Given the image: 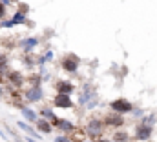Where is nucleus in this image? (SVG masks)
<instances>
[{"mask_svg":"<svg viewBox=\"0 0 157 142\" xmlns=\"http://www.w3.org/2000/svg\"><path fill=\"white\" fill-rule=\"evenodd\" d=\"M97 102H99L97 93L93 91V88H91L90 84H86V86H84V93H82L80 99H78V104H80V106H86V109H91V107L97 106Z\"/></svg>","mask_w":157,"mask_h":142,"instance_id":"1","label":"nucleus"},{"mask_svg":"<svg viewBox=\"0 0 157 142\" xmlns=\"http://www.w3.org/2000/svg\"><path fill=\"white\" fill-rule=\"evenodd\" d=\"M110 107H112V111H115L119 115H126V113H132V102L130 100H126V99H117V100H113V102H110Z\"/></svg>","mask_w":157,"mask_h":142,"instance_id":"2","label":"nucleus"},{"mask_svg":"<svg viewBox=\"0 0 157 142\" xmlns=\"http://www.w3.org/2000/svg\"><path fill=\"white\" fill-rule=\"evenodd\" d=\"M102 129H104V122H101L99 118H93V120H90L86 124V133L90 137H101Z\"/></svg>","mask_w":157,"mask_h":142,"instance_id":"3","label":"nucleus"},{"mask_svg":"<svg viewBox=\"0 0 157 142\" xmlns=\"http://www.w3.org/2000/svg\"><path fill=\"white\" fill-rule=\"evenodd\" d=\"M60 66H62V69L68 71V73H75L78 69V57L77 55H66L64 58H62V62H60Z\"/></svg>","mask_w":157,"mask_h":142,"instance_id":"4","label":"nucleus"},{"mask_svg":"<svg viewBox=\"0 0 157 142\" xmlns=\"http://www.w3.org/2000/svg\"><path fill=\"white\" fill-rule=\"evenodd\" d=\"M53 104H55L57 107H60V109H70V107H73V100H71L70 95L57 93V97L53 99Z\"/></svg>","mask_w":157,"mask_h":142,"instance_id":"5","label":"nucleus"},{"mask_svg":"<svg viewBox=\"0 0 157 142\" xmlns=\"http://www.w3.org/2000/svg\"><path fill=\"white\" fill-rule=\"evenodd\" d=\"M42 97H44V93H42V88H40V86H31V88L26 91V95H24V99H26L28 102H39Z\"/></svg>","mask_w":157,"mask_h":142,"instance_id":"6","label":"nucleus"},{"mask_svg":"<svg viewBox=\"0 0 157 142\" xmlns=\"http://www.w3.org/2000/svg\"><path fill=\"white\" fill-rule=\"evenodd\" d=\"M152 137V126L148 124H139L135 129V139L137 140H148Z\"/></svg>","mask_w":157,"mask_h":142,"instance_id":"7","label":"nucleus"},{"mask_svg":"<svg viewBox=\"0 0 157 142\" xmlns=\"http://www.w3.org/2000/svg\"><path fill=\"white\" fill-rule=\"evenodd\" d=\"M124 124V118L115 113V111H112L108 117H106V120H104V126H112V128H119V126H122Z\"/></svg>","mask_w":157,"mask_h":142,"instance_id":"8","label":"nucleus"},{"mask_svg":"<svg viewBox=\"0 0 157 142\" xmlns=\"http://www.w3.org/2000/svg\"><path fill=\"white\" fill-rule=\"evenodd\" d=\"M73 89H75V86H73L71 82H68V80H60V82H57V93L71 95V93H73Z\"/></svg>","mask_w":157,"mask_h":142,"instance_id":"9","label":"nucleus"},{"mask_svg":"<svg viewBox=\"0 0 157 142\" xmlns=\"http://www.w3.org/2000/svg\"><path fill=\"white\" fill-rule=\"evenodd\" d=\"M51 124H53L57 129H62V131H71V129H73V124H71L70 120H64V118H57V117H55V118L51 120Z\"/></svg>","mask_w":157,"mask_h":142,"instance_id":"10","label":"nucleus"},{"mask_svg":"<svg viewBox=\"0 0 157 142\" xmlns=\"http://www.w3.org/2000/svg\"><path fill=\"white\" fill-rule=\"evenodd\" d=\"M7 80H9L15 88H20V86L24 84V77H22L18 71H9V73H7Z\"/></svg>","mask_w":157,"mask_h":142,"instance_id":"11","label":"nucleus"},{"mask_svg":"<svg viewBox=\"0 0 157 142\" xmlns=\"http://www.w3.org/2000/svg\"><path fill=\"white\" fill-rule=\"evenodd\" d=\"M37 129L40 133H51L53 131V124L48 118H37Z\"/></svg>","mask_w":157,"mask_h":142,"instance_id":"12","label":"nucleus"},{"mask_svg":"<svg viewBox=\"0 0 157 142\" xmlns=\"http://www.w3.org/2000/svg\"><path fill=\"white\" fill-rule=\"evenodd\" d=\"M37 44H39V38H35V36H31V38H26V40H22V42H20V46L26 49V53H29V51H31V49H33Z\"/></svg>","mask_w":157,"mask_h":142,"instance_id":"13","label":"nucleus"},{"mask_svg":"<svg viewBox=\"0 0 157 142\" xmlns=\"http://www.w3.org/2000/svg\"><path fill=\"white\" fill-rule=\"evenodd\" d=\"M20 111H22V115H24V118L28 120V122H37V113L31 109V107H20Z\"/></svg>","mask_w":157,"mask_h":142,"instance_id":"14","label":"nucleus"},{"mask_svg":"<svg viewBox=\"0 0 157 142\" xmlns=\"http://www.w3.org/2000/svg\"><path fill=\"white\" fill-rule=\"evenodd\" d=\"M11 20H13V24H15V26H17V24H24V22H26V13L17 11V13L13 15V18H11Z\"/></svg>","mask_w":157,"mask_h":142,"instance_id":"15","label":"nucleus"},{"mask_svg":"<svg viewBox=\"0 0 157 142\" xmlns=\"http://www.w3.org/2000/svg\"><path fill=\"white\" fill-rule=\"evenodd\" d=\"M18 128H20V129H24V131H26L28 135H31V137H39V133H37L31 126H28L26 122H18Z\"/></svg>","mask_w":157,"mask_h":142,"instance_id":"16","label":"nucleus"},{"mask_svg":"<svg viewBox=\"0 0 157 142\" xmlns=\"http://www.w3.org/2000/svg\"><path fill=\"white\" fill-rule=\"evenodd\" d=\"M128 140V133L126 131H117L113 135V142H126Z\"/></svg>","mask_w":157,"mask_h":142,"instance_id":"17","label":"nucleus"},{"mask_svg":"<svg viewBox=\"0 0 157 142\" xmlns=\"http://www.w3.org/2000/svg\"><path fill=\"white\" fill-rule=\"evenodd\" d=\"M40 115H42L44 118H48V120H53V118H55V113H53L49 107H44V109H40Z\"/></svg>","mask_w":157,"mask_h":142,"instance_id":"18","label":"nucleus"},{"mask_svg":"<svg viewBox=\"0 0 157 142\" xmlns=\"http://www.w3.org/2000/svg\"><path fill=\"white\" fill-rule=\"evenodd\" d=\"M155 122V115H150V117H144L143 118V124H148V126H152Z\"/></svg>","mask_w":157,"mask_h":142,"instance_id":"19","label":"nucleus"},{"mask_svg":"<svg viewBox=\"0 0 157 142\" xmlns=\"http://www.w3.org/2000/svg\"><path fill=\"white\" fill-rule=\"evenodd\" d=\"M7 66V57L4 53H0V68H6Z\"/></svg>","mask_w":157,"mask_h":142,"instance_id":"20","label":"nucleus"},{"mask_svg":"<svg viewBox=\"0 0 157 142\" xmlns=\"http://www.w3.org/2000/svg\"><path fill=\"white\" fill-rule=\"evenodd\" d=\"M55 142H73V140H71V139H68L66 135H59V137L55 139Z\"/></svg>","mask_w":157,"mask_h":142,"instance_id":"21","label":"nucleus"},{"mask_svg":"<svg viewBox=\"0 0 157 142\" xmlns=\"http://www.w3.org/2000/svg\"><path fill=\"white\" fill-rule=\"evenodd\" d=\"M18 11L28 13V11H29V6H28V4H18Z\"/></svg>","mask_w":157,"mask_h":142,"instance_id":"22","label":"nucleus"},{"mask_svg":"<svg viewBox=\"0 0 157 142\" xmlns=\"http://www.w3.org/2000/svg\"><path fill=\"white\" fill-rule=\"evenodd\" d=\"M0 26H2V28H13L15 24H13V20H4V22H2Z\"/></svg>","mask_w":157,"mask_h":142,"instance_id":"23","label":"nucleus"},{"mask_svg":"<svg viewBox=\"0 0 157 142\" xmlns=\"http://www.w3.org/2000/svg\"><path fill=\"white\" fill-rule=\"evenodd\" d=\"M6 17V6L2 4V0H0V18H4Z\"/></svg>","mask_w":157,"mask_h":142,"instance_id":"24","label":"nucleus"},{"mask_svg":"<svg viewBox=\"0 0 157 142\" xmlns=\"http://www.w3.org/2000/svg\"><path fill=\"white\" fill-rule=\"evenodd\" d=\"M132 113H133V115H135V117H141V115H143V111H141V109H135V111H133V109H132Z\"/></svg>","mask_w":157,"mask_h":142,"instance_id":"25","label":"nucleus"},{"mask_svg":"<svg viewBox=\"0 0 157 142\" xmlns=\"http://www.w3.org/2000/svg\"><path fill=\"white\" fill-rule=\"evenodd\" d=\"M97 142H113V140H108V139H101V140H97Z\"/></svg>","mask_w":157,"mask_h":142,"instance_id":"26","label":"nucleus"},{"mask_svg":"<svg viewBox=\"0 0 157 142\" xmlns=\"http://www.w3.org/2000/svg\"><path fill=\"white\" fill-rule=\"evenodd\" d=\"M26 142H37V140H35V139L31 137V139H26Z\"/></svg>","mask_w":157,"mask_h":142,"instance_id":"27","label":"nucleus"},{"mask_svg":"<svg viewBox=\"0 0 157 142\" xmlns=\"http://www.w3.org/2000/svg\"><path fill=\"white\" fill-rule=\"evenodd\" d=\"M82 142H93V140H86V139H84V140H82Z\"/></svg>","mask_w":157,"mask_h":142,"instance_id":"28","label":"nucleus"},{"mask_svg":"<svg viewBox=\"0 0 157 142\" xmlns=\"http://www.w3.org/2000/svg\"><path fill=\"white\" fill-rule=\"evenodd\" d=\"M0 95H2V88H0Z\"/></svg>","mask_w":157,"mask_h":142,"instance_id":"29","label":"nucleus"}]
</instances>
